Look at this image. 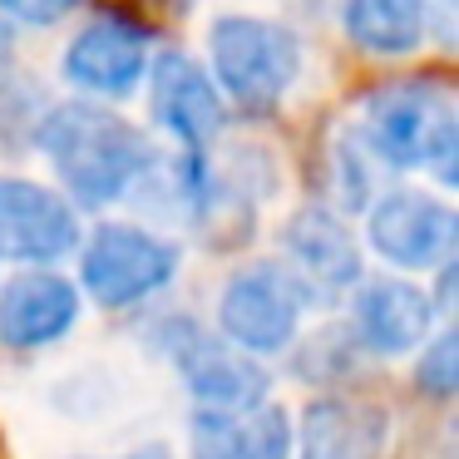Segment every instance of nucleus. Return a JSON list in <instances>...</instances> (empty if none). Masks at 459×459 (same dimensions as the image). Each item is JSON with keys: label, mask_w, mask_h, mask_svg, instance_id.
Wrapping results in <instances>:
<instances>
[{"label": "nucleus", "mask_w": 459, "mask_h": 459, "mask_svg": "<svg viewBox=\"0 0 459 459\" xmlns=\"http://www.w3.org/2000/svg\"><path fill=\"white\" fill-rule=\"evenodd\" d=\"M35 143L60 173L74 203L84 208H104L119 203L134 183L149 173L153 149L129 119L90 100H65L35 124Z\"/></svg>", "instance_id": "obj_1"}, {"label": "nucleus", "mask_w": 459, "mask_h": 459, "mask_svg": "<svg viewBox=\"0 0 459 459\" xmlns=\"http://www.w3.org/2000/svg\"><path fill=\"white\" fill-rule=\"evenodd\" d=\"M208 55L212 90L247 114L277 109L301 74V40L267 15H218L208 25Z\"/></svg>", "instance_id": "obj_2"}, {"label": "nucleus", "mask_w": 459, "mask_h": 459, "mask_svg": "<svg viewBox=\"0 0 459 459\" xmlns=\"http://www.w3.org/2000/svg\"><path fill=\"white\" fill-rule=\"evenodd\" d=\"M366 149L390 169H435L439 183H455L459 114L435 84H390L366 100Z\"/></svg>", "instance_id": "obj_3"}, {"label": "nucleus", "mask_w": 459, "mask_h": 459, "mask_svg": "<svg viewBox=\"0 0 459 459\" xmlns=\"http://www.w3.org/2000/svg\"><path fill=\"white\" fill-rule=\"evenodd\" d=\"M183 252L169 238L134 222H100L80 252V281L100 307L124 311L163 291L178 272Z\"/></svg>", "instance_id": "obj_4"}, {"label": "nucleus", "mask_w": 459, "mask_h": 459, "mask_svg": "<svg viewBox=\"0 0 459 459\" xmlns=\"http://www.w3.org/2000/svg\"><path fill=\"white\" fill-rule=\"evenodd\" d=\"M301 291L277 262H247L218 291V336L242 356H277L297 341Z\"/></svg>", "instance_id": "obj_5"}, {"label": "nucleus", "mask_w": 459, "mask_h": 459, "mask_svg": "<svg viewBox=\"0 0 459 459\" xmlns=\"http://www.w3.org/2000/svg\"><path fill=\"white\" fill-rule=\"evenodd\" d=\"M70 252H80V218L70 198L35 178L0 173V262L45 272Z\"/></svg>", "instance_id": "obj_6"}, {"label": "nucleus", "mask_w": 459, "mask_h": 459, "mask_svg": "<svg viewBox=\"0 0 459 459\" xmlns=\"http://www.w3.org/2000/svg\"><path fill=\"white\" fill-rule=\"evenodd\" d=\"M366 238L390 267L429 272L445 267L449 252H455V212L420 188H390L380 198H370Z\"/></svg>", "instance_id": "obj_7"}, {"label": "nucleus", "mask_w": 459, "mask_h": 459, "mask_svg": "<svg viewBox=\"0 0 459 459\" xmlns=\"http://www.w3.org/2000/svg\"><path fill=\"white\" fill-rule=\"evenodd\" d=\"M149 104H153V119L178 139V149L188 159H208V149L222 139V94L212 90L208 70L198 60L178 50H163L149 60Z\"/></svg>", "instance_id": "obj_8"}, {"label": "nucleus", "mask_w": 459, "mask_h": 459, "mask_svg": "<svg viewBox=\"0 0 459 459\" xmlns=\"http://www.w3.org/2000/svg\"><path fill=\"white\" fill-rule=\"evenodd\" d=\"M149 30L124 15H94L65 50V80L74 90L104 94V100H124L143 84L149 74Z\"/></svg>", "instance_id": "obj_9"}, {"label": "nucleus", "mask_w": 459, "mask_h": 459, "mask_svg": "<svg viewBox=\"0 0 459 459\" xmlns=\"http://www.w3.org/2000/svg\"><path fill=\"white\" fill-rule=\"evenodd\" d=\"M281 272L291 287L307 291H346L351 281H360V247L351 238V228L336 212L301 208L281 228Z\"/></svg>", "instance_id": "obj_10"}, {"label": "nucleus", "mask_w": 459, "mask_h": 459, "mask_svg": "<svg viewBox=\"0 0 459 459\" xmlns=\"http://www.w3.org/2000/svg\"><path fill=\"white\" fill-rule=\"evenodd\" d=\"M390 445V410L376 400L321 395L291 425V459H380Z\"/></svg>", "instance_id": "obj_11"}, {"label": "nucleus", "mask_w": 459, "mask_h": 459, "mask_svg": "<svg viewBox=\"0 0 459 459\" xmlns=\"http://www.w3.org/2000/svg\"><path fill=\"white\" fill-rule=\"evenodd\" d=\"M188 336L173 346V366H178L188 395L198 410H247L267 400V370L252 356L232 351L222 336H203V331L183 326Z\"/></svg>", "instance_id": "obj_12"}, {"label": "nucleus", "mask_w": 459, "mask_h": 459, "mask_svg": "<svg viewBox=\"0 0 459 459\" xmlns=\"http://www.w3.org/2000/svg\"><path fill=\"white\" fill-rule=\"evenodd\" d=\"M356 341L376 356H405V351L425 346L429 326H435V301L400 277H376L356 291Z\"/></svg>", "instance_id": "obj_13"}, {"label": "nucleus", "mask_w": 459, "mask_h": 459, "mask_svg": "<svg viewBox=\"0 0 459 459\" xmlns=\"http://www.w3.org/2000/svg\"><path fill=\"white\" fill-rule=\"evenodd\" d=\"M80 316V291L55 272H21L0 287V341L15 351H40L60 341Z\"/></svg>", "instance_id": "obj_14"}, {"label": "nucleus", "mask_w": 459, "mask_h": 459, "mask_svg": "<svg viewBox=\"0 0 459 459\" xmlns=\"http://www.w3.org/2000/svg\"><path fill=\"white\" fill-rule=\"evenodd\" d=\"M193 459H291V415L272 400L247 410H198Z\"/></svg>", "instance_id": "obj_15"}, {"label": "nucleus", "mask_w": 459, "mask_h": 459, "mask_svg": "<svg viewBox=\"0 0 459 459\" xmlns=\"http://www.w3.org/2000/svg\"><path fill=\"white\" fill-rule=\"evenodd\" d=\"M346 35L366 55L400 60L415 55L429 35V0H346L341 5Z\"/></svg>", "instance_id": "obj_16"}, {"label": "nucleus", "mask_w": 459, "mask_h": 459, "mask_svg": "<svg viewBox=\"0 0 459 459\" xmlns=\"http://www.w3.org/2000/svg\"><path fill=\"white\" fill-rule=\"evenodd\" d=\"M370 169H380V159L366 149L360 134H346L336 143V193L346 208H370V193H376V178Z\"/></svg>", "instance_id": "obj_17"}, {"label": "nucleus", "mask_w": 459, "mask_h": 459, "mask_svg": "<svg viewBox=\"0 0 459 459\" xmlns=\"http://www.w3.org/2000/svg\"><path fill=\"white\" fill-rule=\"evenodd\" d=\"M459 385V346H455V331H439L435 341L420 346V360H415V390L435 400H449Z\"/></svg>", "instance_id": "obj_18"}, {"label": "nucleus", "mask_w": 459, "mask_h": 459, "mask_svg": "<svg viewBox=\"0 0 459 459\" xmlns=\"http://www.w3.org/2000/svg\"><path fill=\"white\" fill-rule=\"evenodd\" d=\"M80 5L84 0H0V15H11L15 25H55Z\"/></svg>", "instance_id": "obj_19"}, {"label": "nucleus", "mask_w": 459, "mask_h": 459, "mask_svg": "<svg viewBox=\"0 0 459 459\" xmlns=\"http://www.w3.org/2000/svg\"><path fill=\"white\" fill-rule=\"evenodd\" d=\"M104 459H173L169 445H139V449H124V455H104Z\"/></svg>", "instance_id": "obj_20"}, {"label": "nucleus", "mask_w": 459, "mask_h": 459, "mask_svg": "<svg viewBox=\"0 0 459 459\" xmlns=\"http://www.w3.org/2000/svg\"><path fill=\"white\" fill-rule=\"evenodd\" d=\"M11 55H15V45H11V30L0 25V84H5V74H11Z\"/></svg>", "instance_id": "obj_21"}]
</instances>
